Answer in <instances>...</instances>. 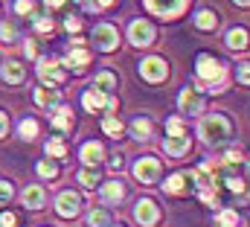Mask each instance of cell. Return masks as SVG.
Masks as SVG:
<instances>
[{
    "label": "cell",
    "instance_id": "obj_38",
    "mask_svg": "<svg viewBox=\"0 0 250 227\" xmlns=\"http://www.w3.org/2000/svg\"><path fill=\"white\" fill-rule=\"evenodd\" d=\"M18 12H32V3H15Z\"/></svg>",
    "mask_w": 250,
    "mask_h": 227
},
{
    "label": "cell",
    "instance_id": "obj_8",
    "mask_svg": "<svg viewBox=\"0 0 250 227\" xmlns=\"http://www.w3.org/2000/svg\"><path fill=\"white\" fill-rule=\"evenodd\" d=\"M79 207H82V198L76 192H62L56 198V210H59V216H64V219H73L79 213Z\"/></svg>",
    "mask_w": 250,
    "mask_h": 227
},
{
    "label": "cell",
    "instance_id": "obj_9",
    "mask_svg": "<svg viewBox=\"0 0 250 227\" xmlns=\"http://www.w3.org/2000/svg\"><path fill=\"white\" fill-rule=\"evenodd\" d=\"M38 73L47 85H62L64 82V64L62 61H41L38 64Z\"/></svg>",
    "mask_w": 250,
    "mask_h": 227
},
{
    "label": "cell",
    "instance_id": "obj_27",
    "mask_svg": "<svg viewBox=\"0 0 250 227\" xmlns=\"http://www.w3.org/2000/svg\"><path fill=\"white\" fill-rule=\"evenodd\" d=\"M35 134H38V122H35V119H23V122H21V137H23V140H32Z\"/></svg>",
    "mask_w": 250,
    "mask_h": 227
},
{
    "label": "cell",
    "instance_id": "obj_20",
    "mask_svg": "<svg viewBox=\"0 0 250 227\" xmlns=\"http://www.w3.org/2000/svg\"><path fill=\"white\" fill-rule=\"evenodd\" d=\"M56 99H59V93H56V91H47V88H38V91H35V102H38L41 108H53V105H56Z\"/></svg>",
    "mask_w": 250,
    "mask_h": 227
},
{
    "label": "cell",
    "instance_id": "obj_30",
    "mask_svg": "<svg viewBox=\"0 0 250 227\" xmlns=\"http://www.w3.org/2000/svg\"><path fill=\"white\" fill-rule=\"evenodd\" d=\"M134 134H137V137H148V134H151V122L143 119V116L134 119Z\"/></svg>",
    "mask_w": 250,
    "mask_h": 227
},
{
    "label": "cell",
    "instance_id": "obj_39",
    "mask_svg": "<svg viewBox=\"0 0 250 227\" xmlns=\"http://www.w3.org/2000/svg\"><path fill=\"white\" fill-rule=\"evenodd\" d=\"M6 125H9V122H6V114H0V137L6 134Z\"/></svg>",
    "mask_w": 250,
    "mask_h": 227
},
{
    "label": "cell",
    "instance_id": "obj_11",
    "mask_svg": "<svg viewBox=\"0 0 250 227\" xmlns=\"http://www.w3.org/2000/svg\"><path fill=\"white\" fill-rule=\"evenodd\" d=\"M201 108H204L201 93H195L192 88H187V91L181 93V111L184 114H201Z\"/></svg>",
    "mask_w": 250,
    "mask_h": 227
},
{
    "label": "cell",
    "instance_id": "obj_24",
    "mask_svg": "<svg viewBox=\"0 0 250 227\" xmlns=\"http://www.w3.org/2000/svg\"><path fill=\"white\" fill-rule=\"evenodd\" d=\"M64 152H67V146H64L62 137L47 140V155H50V158H64Z\"/></svg>",
    "mask_w": 250,
    "mask_h": 227
},
{
    "label": "cell",
    "instance_id": "obj_22",
    "mask_svg": "<svg viewBox=\"0 0 250 227\" xmlns=\"http://www.w3.org/2000/svg\"><path fill=\"white\" fill-rule=\"evenodd\" d=\"M195 23H198L201 29H215V23H218V18H215L212 12H207V9H201V12L195 15Z\"/></svg>",
    "mask_w": 250,
    "mask_h": 227
},
{
    "label": "cell",
    "instance_id": "obj_32",
    "mask_svg": "<svg viewBox=\"0 0 250 227\" xmlns=\"http://www.w3.org/2000/svg\"><path fill=\"white\" fill-rule=\"evenodd\" d=\"M38 175H44V178H50V181H53V178L59 175V169H56V163H53V160H41V163H38Z\"/></svg>",
    "mask_w": 250,
    "mask_h": 227
},
{
    "label": "cell",
    "instance_id": "obj_19",
    "mask_svg": "<svg viewBox=\"0 0 250 227\" xmlns=\"http://www.w3.org/2000/svg\"><path fill=\"white\" fill-rule=\"evenodd\" d=\"M70 125H73L70 108H59V114H53V128L56 131H70Z\"/></svg>",
    "mask_w": 250,
    "mask_h": 227
},
{
    "label": "cell",
    "instance_id": "obj_2",
    "mask_svg": "<svg viewBox=\"0 0 250 227\" xmlns=\"http://www.w3.org/2000/svg\"><path fill=\"white\" fill-rule=\"evenodd\" d=\"M198 131H201V140H204V143L218 146V143H224V140L230 137V122H227L224 116L212 114V116H207V119L198 125Z\"/></svg>",
    "mask_w": 250,
    "mask_h": 227
},
{
    "label": "cell",
    "instance_id": "obj_15",
    "mask_svg": "<svg viewBox=\"0 0 250 227\" xmlns=\"http://www.w3.org/2000/svg\"><path fill=\"white\" fill-rule=\"evenodd\" d=\"M0 76H3L6 85H21V82H23V67H21L18 61H6L3 70H0Z\"/></svg>",
    "mask_w": 250,
    "mask_h": 227
},
{
    "label": "cell",
    "instance_id": "obj_7",
    "mask_svg": "<svg viewBox=\"0 0 250 227\" xmlns=\"http://www.w3.org/2000/svg\"><path fill=\"white\" fill-rule=\"evenodd\" d=\"M134 216H137V222H140L143 227H151V225H157V219H160V210L154 207V201H151V198H143V201L137 204Z\"/></svg>",
    "mask_w": 250,
    "mask_h": 227
},
{
    "label": "cell",
    "instance_id": "obj_31",
    "mask_svg": "<svg viewBox=\"0 0 250 227\" xmlns=\"http://www.w3.org/2000/svg\"><path fill=\"white\" fill-rule=\"evenodd\" d=\"M166 128H169V137H184V122H181L178 116L166 119Z\"/></svg>",
    "mask_w": 250,
    "mask_h": 227
},
{
    "label": "cell",
    "instance_id": "obj_4",
    "mask_svg": "<svg viewBox=\"0 0 250 227\" xmlns=\"http://www.w3.org/2000/svg\"><path fill=\"white\" fill-rule=\"evenodd\" d=\"M93 38H96L99 50H105V53L117 50V44H120V35H117V29H114L111 23H99V26L93 29Z\"/></svg>",
    "mask_w": 250,
    "mask_h": 227
},
{
    "label": "cell",
    "instance_id": "obj_35",
    "mask_svg": "<svg viewBox=\"0 0 250 227\" xmlns=\"http://www.w3.org/2000/svg\"><path fill=\"white\" fill-rule=\"evenodd\" d=\"M35 29H38V32H50V29H53V21H50V18H38V21H35Z\"/></svg>",
    "mask_w": 250,
    "mask_h": 227
},
{
    "label": "cell",
    "instance_id": "obj_5",
    "mask_svg": "<svg viewBox=\"0 0 250 227\" xmlns=\"http://www.w3.org/2000/svg\"><path fill=\"white\" fill-rule=\"evenodd\" d=\"M128 38H131L134 47H143V44H151V41H154V29H151L146 21H134V23L128 26Z\"/></svg>",
    "mask_w": 250,
    "mask_h": 227
},
{
    "label": "cell",
    "instance_id": "obj_1",
    "mask_svg": "<svg viewBox=\"0 0 250 227\" xmlns=\"http://www.w3.org/2000/svg\"><path fill=\"white\" fill-rule=\"evenodd\" d=\"M195 70H198V79H201V88L204 91H221L224 88V67H221V61L212 56H201L198 58V64H195Z\"/></svg>",
    "mask_w": 250,
    "mask_h": 227
},
{
    "label": "cell",
    "instance_id": "obj_3",
    "mask_svg": "<svg viewBox=\"0 0 250 227\" xmlns=\"http://www.w3.org/2000/svg\"><path fill=\"white\" fill-rule=\"evenodd\" d=\"M134 178H137L140 183H154V181L160 178V163H157L154 158H140V160L134 163Z\"/></svg>",
    "mask_w": 250,
    "mask_h": 227
},
{
    "label": "cell",
    "instance_id": "obj_28",
    "mask_svg": "<svg viewBox=\"0 0 250 227\" xmlns=\"http://www.w3.org/2000/svg\"><path fill=\"white\" fill-rule=\"evenodd\" d=\"M218 225L221 227H242V222H239V216H236L233 210H224V213L218 216Z\"/></svg>",
    "mask_w": 250,
    "mask_h": 227
},
{
    "label": "cell",
    "instance_id": "obj_25",
    "mask_svg": "<svg viewBox=\"0 0 250 227\" xmlns=\"http://www.w3.org/2000/svg\"><path fill=\"white\" fill-rule=\"evenodd\" d=\"M102 128L111 134V137H120L123 134V122L117 119V116H105V122H102Z\"/></svg>",
    "mask_w": 250,
    "mask_h": 227
},
{
    "label": "cell",
    "instance_id": "obj_13",
    "mask_svg": "<svg viewBox=\"0 0 250 227\" xmlns=\"http://www.w3.org/2000/svg\"><path fill=\"white\" fill-rule=\"evenodd\" d=\"M108 99H111V96H105L102 91L93 88V91H87V93L82 96V105H84L87 111H99V108H108Z\"/></svg>",
    "mask_w": 250,
    "mask_h": 227
},
{
    "label": "cell",
    "instance_id": "obj_26",
    "mask_svg": "<svg viewBox=\"0 0 250 227\" xmlns=\"http://www.w3.org/2000/svg\"><path fill=\"white\" fill-rule=\"evenodd\" d=\"M79 181H82L84 186H96V183H99V172L93 169V166H87V169H82Z\"/></svg>",
    "mask_w": 250,
    "mask_h": 227
},
{
    "label": "cell",
    "instance_id": "obj_21",
    "mask_svg": "<svg viewBox=\"0 0 250 227\" xmlns=\"http://www.w3.org/2000/svg\"><path fill=\"white\" fill-rule=\"evenodd\" d=\"M114 88H117V76L111 70H102L96 76V91H114Z\"/></svg>",
    "mask_w": 250,
    "mask_h": 227
},
{
    "label": "cell",
    "instance_id": "obj_12",
    "mask_svg": "<svg viewBox=\"0 0 250 227\" xmlns=\"http://www.w3.org/2000/svg\"><path fill=\"white\" fill-rule=\"evenodd\" d=\"M163 149H166V155H172V158H184L189 152V137H166L163 140Z\"/></svg>",
    "mask_w": 250,
    "mask_h": 227
},
{
    "label": "cell",
    "instance_id": "obj_36",
    "mask_svg": "<svg viewBox=\"0 0 250 227\" xmlns=\"http://www.w3.org/2000/svg\"><path fill=\"white\" fill-rule=\"evenodd\" d=\"M64 26H67L70 32H79V29H82V21H79V18H67V21H64Z\"/></svg>",
    "mask_w": 250,
    "mask_h": 227
},
{
    "label": "cell",
    "instance_id": "obj_18",
    "mask_svg": "<svg viewBox=\"0 0 250 227\" xmlns=\"http://www.w3.org/2000/svg\"><path fill=\"white\" fill-rule=\"evenodd\" d=\"M23 204H26L29 210H38V207L44 204V189H41V186H26V189H23Z\"/></svg>",
    "mask_w": 250,
    "mask_h": 227
},
{
    "label": "cell",
    "instance_id": "obj_6",
    "mask_svg": "<svg viewBox=\"0 0 250 227\" xmlns=\"http://www.w3.org/2000/svg\"><path fill=\"white\" fill-rule=\"evenodd\" d=\"M140 76L148 82H163L166 79V61L163 58H146L140 64Z\"/></svg>",
    "mask_w": 250,
    "mask_h": 227
},
{
    "label": "cell",
    "instance_id": "obj_16",
    "mask_svg": "<svg viewBox=\"0 0 250 227\" xmlns=\"http://www.w3.org/2000/svg\"><path fill=\"white\" fill-rule=\"evenodd\" d=\"M125 195V186L120 183V181H108L105 186H102V198L108 201V204H120Z\"/></svg>",
    "mask_w": 250,
    "mask_h": 227
},
{
    "label": "cell",
    "instance_id": "obj_23",
    "mask_svg": "<svg viewBox=\"0 0 250 227\" xmlns=\"http://www.w3.org/2000/svg\"><path fill=\"white\" fill-rule=\"evenodd\" d=\"M227 44H230L233 50H242V47L248 44V32H245V29H233V32L227 35Z\"/></svg>",
    "mask_w": 250,
    "mask_h": 227
},
{
    "label": "cell",
    "instance_id": "obj_10",
    "mask_svg": "<svg viewBox=\"0 0 250 227\" xmlns=\"http://www.w3.org/2000/svg\"><path fill=\"white\" fill-rule=\"evenodd\" d=\"M189 183H192V175H187V172H178V175H172L166 183H163V189L169 192V195H181V192H187Z\"/></svg>",
    "mask_w": 250,
    "mask_h": 227
},
{
    "label": "cell",
    "instance_id": "obj_37",
    "mask_svg": "<svg viewBox=\"0 0 250 227\" xmlns=\"http://www.w3.org/2000/svg\"><path fill=\"white\" fill-rule=\"evenodd\" d=\"M12 198V186L6 181H0V201H9Z\"/></svg>",
    "mask_w": 250,
    "mask_h": 227
},
{
    "label": "cell",
    "instance_id": "obj_34",
    "mask_svg": "<svg viewBox=\"0 0 250 227\" xmlns=\"http://www.w3.org/2000/svg\"><path fill=\"white\" fill-rule=\"evenodd\" d=\"M0 227H18L15 213H0Z\"/></svg>",
    "mask_w": 250,
    "mask_h": 227
},
{
    "label": "cell",
    "instance_id": "obj_17",
    "mask_svg": "<svg viewBox=\"0 0 250 227\" xmlns=\"http://www.w3.org/2000/svg\"><path fill=\"white\" fill-rule=\"evenodd\" d=\"M102 146L99 143H84L82 146V160L87 163V166H99V160H102Z\"/></svg>",
    "mask_w": 250,
    "mask_h": 227
},
{
    "label": "cell",
    "instance_id": "obj_29",
    "mask_svg": "<svg viewBox=\"0 0 250 227\" xmlns=\"http://www.w3.org/2000/svg\"><path fill=\"white\" fill-rule=\"evenodd\" d=\"M87 225H90V227H105V225H108V213H102V210H93V213L87 216Z\"/></svg>",
    "mask_w": 250,
    "mask_h": 227
},
{
    "label": "cell",
    "instance_id": "obj_33",
    "mask_svg": "<svg viewBox=\"0 0 250 227\" xmlns=\"http://www.w3.org/2000/svg\"><path fill=\"white\" fill-rule=\"evenodd\" d=\"M12 38H15V26H12V23H3V26H0V41L9 44Z\"/></svg>",
    "mask_w": 250,
    "mask_h": 227
},
{
    "label": "cell",
    "instance_id": "obj_14",
    "mask_svg": "<svg viewBox=\"0 0 250 227\" xmlns=\"http://www.w3.org/2000/svg\"><path fill=\"white\" fill-rule=\"evenodd\" d=\"M146 9H148V12H157L160 18H175L178 12H184V9H187V3L181 0V3H172V6H163V3H154V0H148V3H146Z\"/></svg>",
    "mask_w": 250,
    "mask_h": 227
}]
</instances>
